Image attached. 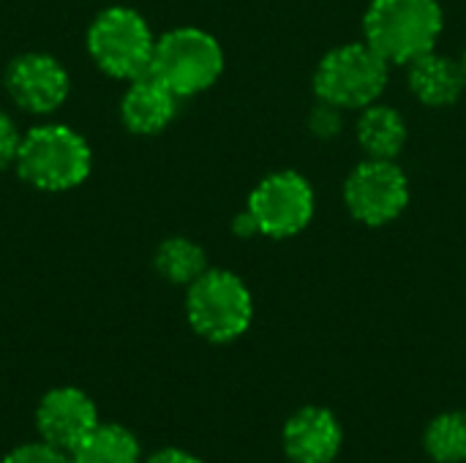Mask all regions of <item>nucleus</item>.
<instances>
[{
    "label": "nucleus",
    "mask_w": 466,
    "mask_h": 463,
    "mask_svg": "<svg viewBox=\"0 0 466 463\" xmlns=\"http://www.w3.org/2000/svg\"><path fill=\"white\" fill-rule=\"evenodd\" d=\"M85 44L93 63L106 76L131 82L150 71L156 35L139 11L128 5H112L90 22Z\"/></svg>",
    "instance_id": "obj_6"
},
{
    "label": "nucleus",
    "mask_w": 466,
    "mask_h": 463,
    "mask_svg": "<svg viewBox=\"0 0 466 463\" xmlns=\"http://www.w3.org/2000/svg\"><path fill=\"white\" fill-rule=\"evenodd\" d=\"M355 134H358V145L366 150L369 158H396L407 145L404 117L385 104H371L360 109Z\"/></svg>",
    "instance_id": "obj_14"
},
{
    "label": "nucleus",
    "mask_w": 466,
    "mask_h": 463,
    "mask_svg": "<svg viewBox=\"0 0 466 463\" xmlns=\"http://www.w3.org/2000/svg\"><path fill=\"white\" fill-rule=\"evenodd\" d=\"M423 448L437 463H464L466 412H445L434 418L426 428Z\"/></svg>",
    "instance_id": "obj_17"
},
{
    "label": "nucleus",
    "mask_w": 466,
    "mask_h": 463,
    "mask_svg": "<svg viewBox=\"0 0 466 463\" xmlns=\"http://www.w3.org/2000/svg\"><path fill=\"white\" fill-rule=\"evenodd\" d=\"M442 27L437 0H371L363 16L366 44L390 65H410L434 52Z\"/></svg>",
    "instance_id": "obj_1"
},
{
    "label": "nucleus",
    "mask_w": 466,
    "mask_h": 463,
    "mask_svg": "<svg viewBox=\"0 0 466 463\" xmlns=\"http://www.w3.org/2000/svg\"><path fill=\"white\" fill-rule=\"evenodd\" d=\"M3 463H74L71 461V453L66 450H57L46 442H27V445H19L14 448Z\"/></svg>",
    "instance_id": "obj_18"
},
{
    "label": "nucleus",
    "mask_w": 466,
    "mask_h": 463,
    "mask_svg": "<svg viewBox=\"0 0 466 463\" xmlns=\"http://www.w3.org/2000/svg\"><path fill=\"white\" fill-rule=\"evenodd\" d=\"M246 210L254 216L259 235L276 240L292 237L314 218V188L292 169L273 172L251 191Z\"/></svg>",
    "instance_id": "obj_8"
},
{
    "label": "nucleus",
    "mask_w": 466,
    "mask_h": 463,
    "mask_svg": "<svg viewBox=\"0 0 466 463\" xmlns=\"http://www.w3.org/2000/svg\"><path fill=\"white\" fill-rule=\"evenodd\" d=\"M14 166L19 177L38 191H71L90 177L93 153L74 128L44 123L22 136Z\"/></svg>",
    "instance_id": "obj_2"
},
{
    "label": "nucleus",
    "mask_w": 466,
    "mask_h": 463,
    "mask_svg": "<svg viewBox=\"0 0 466 463\" xmlns=\"http://www.w3.org/2000/svg\"><path fill=\"white\" fill-rule=\"evenodd\" d=\"M177 96L161 85L156 76L145 74L131 79L128 90L120 98V120L128 131L142 134V136H153L158 131H164L177 112Z\"/></svg>",
    "instance_id": "obj_12"
},
{
    "label": "nucleus",
    "mask_w": 466,
    "mask_h": 463,
    "mask_svg": "<svg viewBox=\"0 0 466 463\" xmlns=\"http://www.w3.org/2000/svg\"><path fill=\"white\" fill-rule=\"evenodd\" d=\"M410 90L426 106H451L466 90L461 63L429 52L410 63Z\"/></svg>",
    "instance_id": "obj_13"
},
{
    "label": "nucleus",
    "mask_w": 466,
    "mask_h": 463,
    "mask_svg": "<svg viewBox=\"0 0 466 463\" xmlns=\"http://www.w3.org/2000/svg\"><path fill=\"white\" fill-rule=\"evenodd\" d=\"M98 426V409L90 396L76 388L49 390L35 409V431L41 442L71 453Z\"/></svg>",
    "instance_id": "obj_10"
},
{
    "label": "nucleus",
    "mask_w": 466,
    "mask_h": 463,
    "mask_svg": "<svg viewBox=\"0 0 466 463\" xmlns=\"http://www.w3.org/2000/svg\"><path fill=\"white\" fill-rule=\"evenodd\" d=\"M235 232L240 235V237H248V235H259V229H257V221H254V216L246 210V213H240L238 218H235Z\"/></svg>",
    "instance_id": "obj_22"
},
{
    "label": "nucleus",
    "mask_w": 466,
    "mask_h": 463,
    "mask_svg": "<svg viewBox=\"0 0 466 463\" xmlns=\"http://www.w3.org/2000/svg\"><path fill=\"white\" fill-rule=\"evenodd\" d=\"M341 442V423L322 407H303L284 426V453L292 463H333Z\"/></svg>",
    "instance_id": "obj_11"
},
{
    "label": "nucleus",
    "mask_w": 466,
    "mask_h": 463,
    "mask_svg": "<svg viewBox=\"0 0 466 463\" xmlns=\"http://www.w3.org/2000/svg\"><path fill=\"white\" fill-rule=\"evenodd\" d=\"M309 126H311V131H314L317 136L330 139V136H336V134L341 131V109H336V106L319 101V106H317V109L311 112V117H309Z\"/></svg>",
    "instance_id": "obj_20"
},
{
    "label": "nucleus",
    "mask_w": 466,
    "mask_h": 463,
    "mask_svg": "<svg viewBox=\"0 0 466 463\" xmlns=\"http://www.w3.org/2000/svg\"><path fill=\"white\" fill-rule=\"evenodd\" d=\"M344 202L355 221L385 226L404 213L410 202V180L393 158H369L350 172Z\"/></svg>",
    "instance_id": "obj_7"
},
{
    "label": "nucleus",
    "mask_w": 466,
    "mask_h": 463,
    "mask_svg": "<svg viewBox=\"0 0 466 463\" xmlns=\"http://www.w3.org/2000/svg\"><path fill=\"white\" fill-rule=\"evenodd\" d=\"M142 450L137 437L117 423H98L74 450V463H139Z\"/></svg>",
    "instance_id": "obj_15"
},
{
    "label": "nucleus",
    "mask_w": 466,
    "mask_h": 463,
    "mask_svg": "<svg viewBox=\"0 0 466 463\" xmlns=\"http://www.w3.org/2000/svg\"><path fill=\"white\" fill-rule=\"evenodd\" d=\"M390 63L366 41L330 49L314 71V93L336 109H366L380 101Z\"/></svg>",
    "instance_id": "obj_3"
},
{
    "label": "nucleus",
    "mask_w": 466,
    "mask_h": 463,
    "mask_svg": "<svg viewBox=\"0 0 466 463\" xmlns=\"http://www.w3.org/2000/svg\"><path fill=\"white\" fill-rule=\"evenodd\" d=\"M156 273L177 287H191L205 270H208V257L199 243L188 237H167L153 257Z\"/></svg>",
    "instance_id": "obj_16"
},
{
    "label": "nucleus",
    "mask_w": 466,
    "mask_h": 463,
    "mask_svg": "<svg viewBox=\"0 0 466 463\" xmlns=\"http://www.w3.org/2000/svg\"><path fill=\"white\" fill-rule=\"evenodd\" d=\"M186 317L205 341L229 344L248 330L254 300L243 278L229 270L208 267L186 292Z\"/></svg>",
    "instance_id": "obj_5"
},
{
    "label": "nucleus",
    "mask_w": 466,
    "mask_h": 463,
    "mask_svg": "<svg viewBox=\"0 0 466 463\" xmlns=\"http://www.w3.org/2000/svg\"><path fill=\"white\" fill-rule=\"evenodd\" d=\"M5 90L11 101L30 115L57 112L71 90L66 65L44 52H25L5 68Z\"/></svg>",
    "instance_id": "obj_9"
},
{
    "label": "nucleus",
    "mask_w": 466,
    "mask_h": 463,
    "mask_svg": "<svg viewBox=\"0 0 466 463\" xmlns=\"http://www.w3.org/2000/svg\"><path fill=\"white\" fill-rule=\"evenodd\" d=\"M147 463H202L199 458H194L191 453L186 450H177V448H164L158 453H153Z\"/></svg>",
    "instance_id": "obj_21"
},
{
    "label": "nucleus",
    "mask_w": 466,
    "mask_h": 463,
    "mask_svg": "<svg viewBox=\"0 0 466 463\" xmlns=\"http://www.w3.org/2000/svg\"><path fill=\"white\" fill-rule=\"evenodd\" d=\"M224 71L221 44L202 27H175L156 38L150 76L167 85L177 98L205 93Z\"/></svg>",
    "instance_id": "obj_4"
},
{
    "label": "nucleus",
    "mask_w": 466,
    "mask_h": 463,
    "mask_svg": "<svg viewBox=\"0 0 466 463\" xmlns=\"http://www.w3.org/2000/svg\"><path fill=\"white\" fill-rule=\"evenodd\" d=\"M22 136L14 117L0 112V169L11 166L16 161V153H19V145H22Z\"/></svg>",
    "instance_id": "obj_19"
},
{
    "label": "nucleus",
    "mask_w": 466,
    "mask_h": 463,
    "mask_svg": "<svg viewBox=\"0 0 466 463\" xmlns=\"http://www.w3.org/2000/svg\"><path fill=\"white\" fill-rule=\"evenodd\" d=\"M459 63H461V71H464V82H466V52H464V57H461Z\"/></svg>",
    "instance_id": "obj_23"
}]
</instances>
